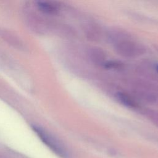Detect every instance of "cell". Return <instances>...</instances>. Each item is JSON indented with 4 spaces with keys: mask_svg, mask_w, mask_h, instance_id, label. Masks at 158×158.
Returning <instances> with one entry per match:
<instances>
[{
    "mask_svg": "<svg viewBox=\"0 0 158 158\" xmlns=\"http://www.w3.org/2000/svg\"><path fill=\"white\" fill-rule=\"evenodd\" d=\"M32 128L41 141L53 152L62 158H66L67 157L68 153L65 147L55 137L40 127L33 125L32 126Z\"/></svg>",
    "mask_w": 158,
    "mask_h": 158,
    "instance_id": "6da1fadb",
    "label": "cell"
}]
</instances>
